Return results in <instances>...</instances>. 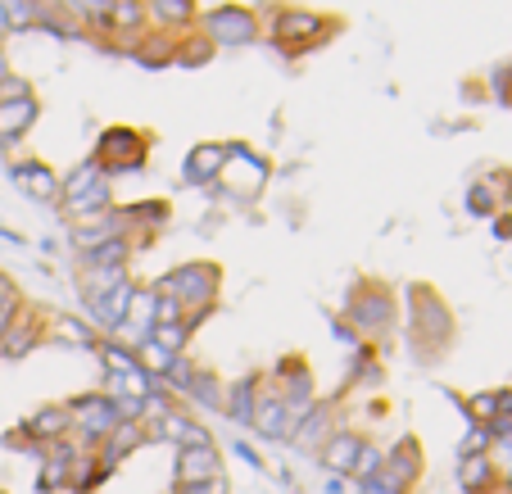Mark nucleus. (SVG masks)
Masks as SVG:
<instances>
[{
  "label": "nucleus",
  "instance_id": "nucleus-1",
  "mask_svg": "<svg viewBox=\"0 0 512 494\" xmlns=\"http://www.w3.org/2000/svg\"><path fill=\"white\" fill-rule=\"evenodd\" d=\"M404 295H408V349H413L417 363H435L454 345V313L422 281L404 286Z\"/></svg>",
  "mask_w": 512,
  "mask_h": 494
},
{
  "label": "nucleus",
  "instance_id": "nucleus-2",
  "mask_svg": "<svg viewBox=\"0 0 512 494\" xmlns=\"http://www.w3.org/2000/svg\"><path fill=\"white\" fill-rule=\"evenodd\" d=\"M155 291L182 304V318L186 313H213L218 309V291H223V268L209 259L177 263L155 281Z\"/></svg>",
  "mask_w": 512,
  "mask_h": 494
},
{
  "label": "nucleus",
  "instance_id": "nucleus-3",
  "mask_svg": "<svg viewBox=\"0 0 512 494\" xmlns=\"http://www.w3.org/2000/svg\"><path fill=\"white\" fill-rule=\"evenodd\" d=\"M340 318H345L363 340L386 336V331L395 327V318H399L395 291H390L386 281H358L354 291H349L345 309H340Z\"/></svg>",
  "mask_w": 512,
  "mask_h": 494
},
{
  "label": "nucleus",
  "instance_id": "nucleus-4",
  "mask_svg": "<svg viewBox=\"0 0 512 494\" xmlns=\"http://www.w3.org/2000/svg\"><path fill=\"white\" fill-rule=\"evenodd\" d=\"M68 413H73V445L78 449H91L96 454L100 445H105L109 436L118 431V404L105 395V390H87V395H78V399H68Z\"/></svg>",
  "mask_w": 512,
  "mask_h": 494
},
{
  "label": "nucleus",
  "instance_id": "nucleus-5",
  "mask_svg": "<svg viewBox=\"0 0 512 494\" xmlns=\"http://www.w3.org/2000/svg\"><path fill=\"white\" fill-rule=\"evenodd\" d=\"M145 155H150V141H145V132H136V127H105L96 141V164L105 168V177H123V173H136V168L145 164Z\"/></svg>",
  "mask_w": 512,
  "mask_h": 494
},
{
  "label": "nucleus",
  "instance_id": "nucleus-6",
  "mask_svg": "<svg viewBox=\"0 0 512 494\" xmlns=\"http://www.w3.org/2000/svg\"><path fill=\"white\" fill-rule=\"evenodd\" d=\"M327 32H336V23H331L327 14L295 10V5L277 10V14H272V23H268L272 46H281V50H313L322 37H327Z\"/></svg>",
  "mask_w": 512,
  "mask_h": 494
},
{
  "label": "nucleus",
  "instance_id": "nucleus-7",
  "mask_svg": "<svg viewBox=\"0 0 512 494\" xmlns=\"http://www.w3.org/2000/svg\"><path fill=\"white\" fill-rule=\"evenodd\" d=\"M195 23H200V32L213 41V46H232V50L254 46L259 32H263L259 14L245 10V5H218V10H204Z\"/></svg>",
  "mask_w": 512,
  "mask_h": 494
},
{
  "label": "nucleus",
  "instance_id": "nucleus-8",
  "mask_svg": "<svg viewBox=\"0 0 512 494\" xmlns=\"http://www.w3.org/2000/svg\"><path fill=\"white\" fill-rule=\"evenodd\" d=\"M336 427H340V399H322L318 395V404H313L309 413L295 422V431H290V449H300V454H318Z\"/></svg>",
  "mask_w": 512,
  "mask_h": 494
},
{
  "label": "nucleus",
  "instance_id": "nucleus-9",
  "mask_svg": "<svg viewBox=\"0 0 512 494\" xmlns=\"http://www.w3.org/2000/svg\"><path fill=\"white\" fill-rule=\"evenodd\" d=\"M213 476H227L223 449H218V445H191V449H177V467H173V490H186V485L213 481Z\"/></svg>",
  "mask_w": 512,
  "mask_h": 494
},
{
  "label": "nucleus",
  "instance_id": "nucleus-10",
  "mask_svg": "<svg viewBox=\"0 0 512 494\" xmlns=\"http://www.w3.org/2000/svg\"><path fill=\"white\" fill-rule=\"evenodd\" d=\"M19 436L41 449L55 445V440H68L73 436V413H68V404H41L19 422Z\"/></svg>",
  "mask_w": 512,
  "mask_h": 494
},
{
  "label": "nucleus",
  "instance_id": "nucleus-11",
  "mask_svg": "<svg viewBox=\"0 0 512 494\" xmlns=\"http://www.w3.org/2000/svg\"><path fill=\"white\" fill-rule=\"evenodd\" d=\"M41 340H46V327H41V313L19 309V313H14V322L5 327V336H0V359H5V363L28 359V354L41 345Z\"/></svg>",
  "mask_w": 512,
  "mask_h": 494
},
{
  "label": "nucleus",
  "instance_id": "nucleus-12",
  "mask_svg": "<svg viewBox=\"0 0 512 494\" xmlns=\"http://www.w3.org/2000/svg\"><path fill=\"white\" fill-rule=\"evenodd\" d=\"M132 295H136V281L127 277V281H118L114 291H105V295H96V300H87L91 327H96V331H109V336H118V331H123V322H127V304H132Z\"/></svg>",
  "mask_w": 512,
  "mask_h": 494
},
{
  "label": "nucleus",
  "instance_id": "nucleus-13",
  "mask_svg": "<svg viewBox=\"0 0 512 494\" xmlns=\"http://www.w3.org/2000/svg\"><path fill=\"white\" fill-rule=\"evenodd\" d=\"M227 168V146L223 141H200L191 155L182 159V182L186 186H213Z\"/></svg>",
  "mask_w": 512,
  "mask_h": 494
},
{
  "label": "nucleus",
  "instance_id": "nucleus-14",
  "mask_svg": "<svg viewBox=\"0 0 512 494\" xmlns=\"http://www.w3.org/2000/svg\"><path fill=\"white\" fill-rule=\"evenodd\" d=\"M14 186H19L28 200H41V204H59V177L50 164H41V159H19V164L10 168Z\"/></svg>",
  "mask_w": 512,
  "mask_h": 494
},
{
  "label": "nucleus",
  "instance_id": "nucleus-15",
  "mask_svg": "<svg viewBox=\"0 0 512 494\" xmlns=\"http://www.w3.org/2000/svg\"><path fill=\"white\" fill-rule=\"evenodd\" d=\"M363 431H354V427H336L331 431V440L318 449V463L327 467L331 476H345L349 481V472H354V458H358V449H363Z\"/></svg>",
  "mask_w": 512,
  "mask_h": 494
},
{
  "label": "nucleus",
  "instance_id": "nucleus-16",
  "mask_svg": "<svg viewBox=\"0 0 512 494\" xmlns=\"http://www.w3.org/2000/svg\"><path fill=\"white\" fill-rule=\"evenodd\" d=\"M263 372H245V377L227 381V399H223V417H232L236 427H250L254 408H259V390H263Z\"/></svg>",
  "mask_w": 512,
  "mask_h": 494
},
{
  "label": "nucleus",
  "instance_id": "nucleus-17",
  "mask_svg": "<svg viewBox=\"0 0 512 494\" xmlns=\"http://www.w3.org/2000/svg\"><path fill=\"white\" fill-rule=\"evenodd\" d=\"M145 14H150V23H155L159 32H168V37H182V32L195 28V19H200V5H195V0H145Z\"/></svg>",
  "mask_w": 512,
  "mask_h": 494
},
{
  "label": "nucleus",
  "instance_id": "nucleus-18",
  "mask_svg": "<svg viewBox=\"0 0 512 494\" xmlns=\"http://www.w3.org/2000/svg\"><path fill=\"white\" fill-rule=\"evenodd\" d=\"M141 445H150V427H145V422H118V431L96 449V458L109 467V472H118L123 458H132Z\"/></svg>",
  "mask_w": 512,
  "mask_h": 494
},
{
  "label": "nucleus",
  "instance_id": "nucleus-19",
  "mask_svg": "<svg viewBox=\"0 0 512 494\" xmlns=\"http://www.w3.org/2000/svg\"><path fill=\"white\" fill-rule=\"evenodd\" d=\"M381 472L395 476V481H404L408 490H413V485L422 481V472H426V454H422V445H417V436L395 440V445L386 449V467H381Z\"/></svg>",
  "mask_w": 512,
  "mask_h": 494
},
{
  "label": "nucleus",
  "instance_id": "nucleus-20",
  "mask_svg": "<svg viewBox=\"0 0 512 494\" xmlns=\"http://www.w3.org/2000/svg\"><path fill=\"white\" fill-rule=\"evenodd\" d=\"M37 118H41V105H37V96H28V100H10V105H0V146L5 150H14L23 141V136L37 127Z\"/></svg>",
  "mask_w": 512,
  "mask_h": 494
},
{
  "label": "nucleus",
  "instance_id": "nucleus-21",
  "mask_svg": "<svg viewBox=\"0 0 512 494\" xmlns=\"http://www.w3.org/2000/svg\"><path fill=\"white\" fill-rule=\"evenodd\" d=\"M250 431H259L263 440H286V399L277 395L272 381H263V390H259V408H254Z\"/></svg>",
  "mask_w": 512,
  "mask_h": 494
},
{
  "label": "nucleus",
  "instance_id": "nucleus-22",
  "mask_svg": "<svg viewBox=\"0 0 512 494\" xmlns=\"http://www.w3.org/2000/svg\"><path fill=\"white\" fill-rule=\"evenodd\" d=\"M68 218H78V223H96V218H105L109 209H114V182H96L91 191H82L78 200H68V204H59Z\"/></svg>",
  "mask_w": 512,
  "mask_h": 494
},
{
  "label": "nucleus",
  "instance_id": "nucleus-23",
  "mask_svg": "<svg viewBox=\"0 0 512 494\" xmlns=\"http://www.w3.org/2000/svg\"><path fill=\"white\" fill-rule=\"evenodd\" d=\"M467 417L481 422V427H494V422H512V390H481V395L463 399Z\"/></svg>",
  "mask_w": 512,
  "mask_h": 494
},
{
  "label": "nucleus",
  "instance_id": "nucleus-24",
  "mask_svg": "<svg viewBox=\"0 0 512 494\" xmlns=\"http://www.w3.org/2000/svg\"><path fill=\"white\" fill-rule=\"evenodd\" d=\"M50 336L68 349H87V354H96V345H100V331L91 327V322L73 318V313H55V318H50Z\"/></svg>",
  "mask_w": 512,
  "mask_h": 494
},
{
  "label": "nucleus",
  "instance_id": "nucleus-25",
  "mask_svg": "<svg viewBox=\"0 0 512 494\" xmlns=\"http://www.w3.org/2000/svg\"><path fill=\"white\" fill-rule=\"evenodd\" d=\"M223 399H227V381L209 368H195L191 386H186V404L191 408H209V413H223Z\"/></svg>",
  "mask_w": 512,
  "mask_h": 494
},
{
  "label": "nucleus",
  "instance_id": "nucleus-26",
  "mask_svg": "<svg viewBox=\"0 0 512 494\" xmlns=\"http://www.w3.org/2000/svg\"><path fill=\"white\" fill-rule=\"evenodd\" d=\"M109 467L100 463L91 449H78V458H73V467H68V485L64 490H73V494H91V490H100V485L109 481Z\"/></svg>",
  "mask_w": 512,
  "mask_h": 494
},
{
  "label": "nucleus",
  "instance_id": "nucleus-27",
  "mask_svg": "<svg viewBox=\"0 0 512 494\" xmlns=\"http://www.w3.org/2000/svg\"><path fill=\"white\" fill-rule=\"evenodd\" d=\"M127 55L136 59L141 68H168L177 59V37H168V32H150V37H141L136 46H127Z\"/></svg>",
  "mask_w": 512,
  "mask_h": 494
},
{
  "label": "nucleus",
  "instance_id": "nucleus-28",
  "mask_svg": "<svg viewBox=\"0 0 512 494\" xmlns=\"http://www.w3.org/2000/svg\"><path fill=\"white\" fill-rule=\"evenodd\" d=\"M458 485H463V494H490L499 485V467L490 463V454L458 458Z\"/></svg>",
  "mask_w": 512,
  "mask_h": 494
},
{
  "label": "nucleus",
  "instance_id": "nucleus-29",
  "mask_svg": "<svg viewBox=\"0 0 512 494\" xmlns=\"http://www.w3.org/2000/svg\"><path fill=\"white\" fill-rule=\"evenodd\" d=\"M150 14H145V0H109V28L114 37H136L145 32Z\"/></svg>",
  "mask_w": 512,
  "mask_h": 494
},
{
  "label": "nucleus",
  "instance_id": "nucleus-30",
  "mask_svg": "<svg viewBox=\"0 0 512 494\" xmlns=\"http://www.w3.org/2000/svg\"><path fill=\"white\" fill-rule=\"evenodd\" d=\"M96 182H105V168H100L96 159L87 155V159H82V164L73 168V173H68V177H59V204L78 200V195H82V191H91V186H96ZM109 182H114V177H109Z\"/></svg>",
  "mask_w": 512,
  "mask_h": 494
},
{
  "label": "nucleus",
  "instance_id": "nucleus-31",
  "mask_svg": "<svg viewBox=\"0 0 512 494\" xmlns=\"http://www.w3.org/2000/svg\"><path fill=\"white\" fill-rule=\"evenodd\" d=\"M381 359L372 354L368 345H358V354H354V363H349V377H345V390H358V386H381Z\"/></svg>",
  "mask_w": 512,
  "mask_h": 494
},
{
  "label": "nucleus",
  "instance_id": "nucleus-32",
  "mask_svg": "<svg viewBox=\"0 0 512 494\" xmlns=\"http://www.w3.org/2000/svg\"><path fill=\"white\" fill-rule=\"evenodd\" d=\"M213 55H218V46H213L204 32H186V37H177V59H173V64H182V68H204Z\"/></svg>",
  "mask_w": 512,
  "mask_h": 494
},
{
  "label": "nucleus",
  "instance_id": "nucleus-33",
  "mask_svg": "<svg viewBox=\"0 0 512 494\" xmlns=\"http://www.w3.org/2000/svg\"><path fill=\"white\" fill-rule=\"evenodd\" d=\"M381 467H386V449H381L377 440H363V449H358V458H354V472H349V481L363 490L368 481H377V476H381Z\"/></svg>",
  "mask_w": 512,
  "mask_h": 494
},
{
  "label": "nucleus",
  "instance_id": "nucleus-34",
  "mask_svg": "<svg viewBox=\"0 0 512 494\" xmlns=\"http://www.w3.org/2000/svg\"><path fill=\"white\" fill-rule=\"evenodd\" d=\"M150 345H159L168 359H177V354H186V345H191V331H186V322H159V327L150 331Z\"/></svg>",
  "mask_w": 512,
  "mask_h": 494
},
{
  "label": "nucleus",
  "instance_id": "nucleus-35",
  "mask_svg": "<svg viewBox=\"0 0 512 494\" xmlns=\"http://www.w3.org/2000/svg\"><path fill=\"white\" fill-rule=\"evenodd\" d=\"M0 10H5V19H10V32L37 28V0H0Z\"/></svg>",
  "mask_w": 512,
  "mask_h": 494
},
{
  "label": "nucleus",
  "instance_id": "nucleus-36",
  "mask_svg": "<svg viewBox=\"0 0 512 494\" xmlns=\"http://www.w3.org/2000/svg\"><path fill=\"white\" fill-rule=\"evenodd\" d=\"M472 454H490V427H481V422H472L467 436L458 440V458H472Z\"/></svg>",
  "mask_w": 512,
  "mask_h": 494
},
{
  "label": "nucleus",
  "instance_id": "nucleus-37",
  "mask_svg": "<svg viewBox=\"0 0 512 494\" xmlns=\"http://www.w3.org/2000/svg\"><path fill=\"white\" fill-rule=\"evenodd\" d=\"M467 214H481V218H485V214H494V195L485 191L481 182H476L472 191H467Z\"/></svg>",
  "mask_w": 512,
  "mask_h": 494
},
{
  "label": "nucleus",
  "instance_id": "nucleus-38",
  "mask_svg": "<svg viewBox=\"0 0 512 494\" xmlns=\"http://www.w3.org/2000/svg\"><path fill=\"white\" fill-rule=\"evenodd\" d=\"M19 304H23V300H19V286L10 281V272L0 268V313H14Z\"/></svg>",
  "mask_w": 512,
  "mask_h": 494
},
{
  "label": "nucleus",
  "instance_id": "nucleus-39",
  "mask_svg": "<svg viewBox=\"0 0 512 494\" xmlns=\"http://www.w3.org/2000/svg\"><path fill=\"white\" fill-rule=\"evenodd\" d=\"M173 494H232V485H227V476H213V481L186 485V490H173Z\"/></svg>",
  "mask_w": 512,
  "mask_h": 494
},
{
  "label": "nucleus",
  "instance_id": "nucleus-40",
  "mask_svg": "<svg viewBox=\"0 0 512 494\" xmlns=\"http://www.w3.org/2000/svg\"><path fill=\"white\" fill-rule=\"evenodd\" d=\"M232 454H236V458H241V463H250V467H254V472H263V458H259V454H254V449H250V445H232Z\"/></svg>",
  "mask_w": 512,
  "mask_h": 494
},
{
  "label": "nucleus",
  "instance_id": "nucleus-41",
  "mask_svg": "<svg viewBox=\"0 0 512 494\" xmlns=\"http://www.w3.org/2000/svg\"><path fill=\"white\" fill-rule=\"evenodd\" d=\"M322 494H345V476H327V485H322Z\"/></svg>",
  "mask_w": 512,
  "mask_h": 494
},
{
  "label": "nucleus",
  "instance_id": "nucleus-42",
  "mask_svg": "<svg viewBox=\"0 0 512 494\" xmlns=\"http://www.w3.org/2000/svg\"><path fill=\"white\" fill-rule=\"evenodd\" d=\"M494 236H499V241H508V236H512V218H508V214L494 223Z\"/></svg>",
  "mask_w": 512,
  "mask_h": 494
},
{
  "label": "nucleus",
  "instance_id": "nucleus-43",
  "mask_svg": "<svg viewBox=\"0 0 512 494\" xmlns=\"http://www.w3.org/2000/svg\"><path fill=\"white\" fill-rule=\"evenodd\" d=\"M0 78H10V55H5V46H0Z\"/></svg>",
  "mask_w": 512,
  "mask_h": 494
},
{
  "label": "nucleus",
  "instance_id": "nucleus-44",
  "mask_svg": "<svg viewBox=\"0 0 512 494\" xmlns=\"http://www.w3.org/2000/svg\"><path fill=\"white\" fill-rule=\"evenodd\" d=\"M5 37H10V19H5V10H0V46H5Z\"/></svg>",
  "mask_w": 512,
  "mask_h": 494
}]
</instances>
